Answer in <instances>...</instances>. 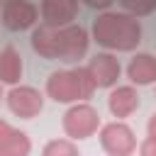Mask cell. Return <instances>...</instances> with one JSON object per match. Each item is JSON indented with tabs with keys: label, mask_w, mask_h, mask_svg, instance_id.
Masks as SVG:
<instances>
[{
	"label": "cell",
	"mask_w": 156,
	"mask_h": 156,
	"mask_svg": "<svg viewBox=\"0 0 156 156\" xmlns=\"http://www.w3.org/2000/svg\"><path fill=\"white\" fill-rule=\"evenodd\" d=\"M93 39L115 51H132L141 41V24L127 12H102L93 22Z\"/></svg>",
	"instance_id": "1"
},
{
	"label": "cell",
	"mask_w": 156,
	"mask_h": 156,
	"mask_svg": "<svg viewBox=\"0 0 156 156\" xmlns=\"http://www.w3.org/2000/svg\"><path fill=\"white\" fill-rule=\"evenodd\" d=\"M95 80L85 68H71V71H56L49 76L46 80V93L49 98H54L56 102H76V100H85L93 95L95 90Z\"/></svg>",
	"instance_id": "2"
},
{
	"label": "cell",
	"mask_w": 156,
	"mask_h": 156,
	"mask_svg": "<svg viewBox=\"0 0 156 156\" xmlns=\"http://www.w3.org/2000/svg\"><path fill=\"white\" fill-rule=\"evenodd\" d=\"M98 124H100V115L88 102L73 105L63 115V132L71 139H88V136H93L98 132Z\"/></svg>",
	"instance_id": "3"
},
{
	"label": "cell",
	"mask_w": 156,
	"mask_h": 156,
	"mask_svg": "<svg viewBox=\"0 0 156 156\" xmlns=\"http://www.w3.org/2000/svg\"><path fill=\"white\" fill-rule=\"evenodd\" d=\"M100 144L110 156H132L136 149L134 132L124 122H110L100 132Z\"/></svg>",
	"instance_id": "4"
},
{
	"label": "cell",
	"mask_w": 156,
	"mask_h": 156,
	"mask_svg": "<svg viewBox=\"0 0 156 156\" xmlns=\"http://www.w3.org/2000/svg\"><path fill=\"white\" fill-rule=\"evenodd\" d=\"M7 105H10V110H12L17 117L32 119V117H37V115L41 112L44 98H41V93H39L37 88H32V85H15V88L7 93Z\"/></svg>",
	"instance_id": "5"
},
{
	"label": "cell",
	"mask_w": 156,
	"mask_h": 156,
	"mask_svg": "<svg viewBox=\"0 0 156 156\" xmlns=\"http://www.w3.org/2000/svg\"><path fill=\"white\" fill-rule=\"evenodd\" d=\"M88 51V32L78 24H66L58 29V58L78 61Z\"/></svg>",
	"instance_id": "6"
},
{
	"label": "cell",
	"mask_w": 156,
	"mask_h": 156,
	"mask_svg": "<svg viewBox=\"0 0 156 156\" xmlns=\"http://www.w3.org/2000/svg\"><path fill=\"white\" fill-rule=\"evenodd\" d=\"M39 10L27 0H7L2 5V24L12 32H22L37 22Z\"/></svg>",
	"instance_id": "7"
},
{
	"label": "cell",
	"mask_w": 156,
	"mask_h": 156,
	"mask_svg": "<svg viewBox=\"0 0 156 156\" xmlns=\"http://www.w3.org/2000/svg\"><path fill=\"white\" fill-rule=\"evenodd\" d=\"M29 151H32L29 136L0 117V156H29Z\"/></svg>",
	"instance_id": "8"
},
{
	"label": "cell",
	"mask_w": 156,
	"mask_h": 156,
	"mask_svg": "<svg viewBox=\"0 0 156 156\" xmlns=\"http://www.w3.org/2000/svg\"><path fill=\"white\" fill-rule=\"evenodd\" d=\"M88 71L98 88H110L119 78V61L112 54H95L88 63Z\"/></svg>",
	"instance_id": "9"
},
{
	"label": "cell",
	"mask_w": 156,
	"mask_h": 156,
	"mask_svg": "<svg viewBox=\"0 0 156 156\" xmlns=\"http://www.w3.org/2000/svg\"><path fill=\"white\" fill-rule=\"evenodd\" d=\"M78 12V0H44L41 2V20L51 27H66Z\"/></svg>",
	"instance_id": "10"
},
{
	"label": "cell",
	"mask_w": 156,
	"mask_h": 156,
	"mask_svg": "<svg viewBox=\"0 0 156 156\" xmlns=\"http://www.w3.org/2000/svg\"><path fill=\"white\" fill-rule=\"evenodd\" d=\"M58 29L61 27H51V24H39L32 32V49L41 56V58H58Z\"/></svg>",
	"instance_id": "11"
},
{
	"label": "cell",
	"mask_w": 156,
	"mask_h": 156,
	"mask_svg": "<svg viewBox=\"0 0 156 156\" xmlns=\"http://www.w3.org/2000/svg\"><path fill=\"white\" fill-rule=\"evenodd\" d=\"M107 107L115 117H129L136 107H139V93L132 85H119L110 93L107 98Z\"/></svg>",
	"instance_id": "12"
},
{
	"label": "cell",
	"mask_w": 156,
	"mask_h": 156,
	"mask_svg": "<svg viewBox=\"0 0 156 156\" xmlns=\"http://www.w3.org/2000/svg\"><path fill=\"white\" fill-rule=\"evenodd\" d=\"M127 76L136 85L154 83L156 80V56H151V54H136L129 61V66H127Z\"/></svg>",
	"instance_id": "13"
},
{
	"label": "cell",
	"mask_w": 156,
	"mask_h": 156,
	"mask_svg": "<svg viewBox=\"0 0 156 156\" xmlns=\"http://www.w3.org/2000/svg\"><path fill=\"white\" fill-rule=\"evenodd\" d=\"M20 78H22V58L15 46H5L0 51V80L15 85Z\"/></svg>",
	"instance_id": "14"
},
{
	"label": "cell",
	"mask_w": 156,
	"mask_h": 156,
	"mask_svg": "<svg viewBox=\"0 0 156 156\" xmlns=\"http://www.w3.org/2000/svg\"><path fill=\"white\" fill-rule=\"evenodd\" d=\"M41 156H80V154L73 146V141H68V139H54V141H49L44 146Z\"/></svg>",
	"instance_id": "15"
},
{
	"label": "cell",
	"mask_w": 156,
	"mask_h": 156,
	"mask_svg": "<svg viewBox=\"0 0 156 156\" xmlns=\"http://www.w3.org/2000/svg\"><path fill=\"white\" fill-rule=\"evenodd\" d=\"M119 2L127 10V15H132V17H144L156 10V0H119Z\"/></svg>",
	"instance_id": "16"
},
{
	"label": "cell",
	"mask_w": 156,
	"mask_h": 156,
	"mask_svg": "<svg viewBox=\"0 0 156 156\" xmlns=\"http://www.w3.org/2000/svg\"><path fill=\"white\" fill-rule=\"evenodd\" d=\"M139 154L141 156H156V139L154 136H146L139 146Z\"/></svg>",
	"instance_id": "17"
},
{
	"label": "cell",
	"mask_w": 156,
	"mask_h": 156,
	"mask_svg": "<svg viewBox=\"0 0 156 156\" xmlns=\"http://www.w3.org/2000/svg\"><path fill=\"white\" fill-rule=\"evenodd\" d=\"M115 0H85V5H90V7H98V10H105V7H110Z\"/></svg>",
	"instance_id": "18"
},
{
	"label": "cell",
	"mask_w": 156,
	"mask_h": 156,
	"mask_svg": "<svg viewBox=\"0 0 156 156\" xmlns=\"http://www.w3.org/2000/svg\"><path fill=\"white\" fill-rule=\"evenodd\" d=\"M146 127H149V136H154V139H156V112L149 117V124H146Z\"/></svg>",
	"instance_id": "19"
},
{
	"label": "cell",
	"mask_w": 156,
	"mask_h": 156,
	"mask_svg": "<svg viewBox=\"0 0 156 156\" xmlns=\"http://www.w3.org/2000/svg\"><path fill=\"white\" fill-rule=\"evenodd\" d=\"M0 98H2V88H0Z\"/></svg>",
	"instance_id": "20"
}]
</instances>
